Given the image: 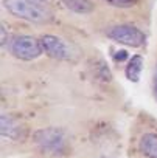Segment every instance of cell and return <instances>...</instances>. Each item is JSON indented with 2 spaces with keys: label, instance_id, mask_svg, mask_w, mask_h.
I'll return each mask as SVG.
<instances>
[{
  "label": "cell",
  "instance_id": "obj_6",
  "mask_svg": "<svg viewBox=\"0 0 157 158\" xmlns=\"http://www.w3.org/2000/svg\"><path fill=\"white\" fill-rule=\"evenodd\" d=\"M0 132H2L3 138H8L13 141H19L25 136V129H22L19 121H16L13 116H8V115L0 116Z\"/></svg>",
  "mask_w": 157,
  "mask_h": 158
},
{
  "label": "cell",
  "instance_id": "obj_3",
  "mask_svg": "<svg viewBox=\"0 0 157 158\" xmlns=\"http://www.w3.org/2000/svg\"><path fill=\"white\" fill-rule=\"evenodd\" d=\"M106 36L118 44H123V45H128V47H134V48H138V47H143L145 42H146V36L142 30L132 27V25H117V27H112L106 31Z\"/></svg>",
  "mask_w": 157,
  "mask_h": 158
},
{
  "label": "cell",
  "instance_id": "obj_13",
  "mask_svg": "<svg viewBox=\"0 0 157 158\" xmlns=\"http://www.w3.org/2000/svg\"><path fill=\"white\" fill-rule=\"evenodd\" d=\"M31 2H34V3H37L39 6H44V8H48V2H47V0H31Z\"/></svg>",
  "mask_w": 157,
  "mask_h": 158
},
{
  "label": "cell",
  "instance_id": "obj_14",
  "mask_svg": "<svg viewBox=\"0 0 157 158\" xmlns=\"http://www.w3.org/2000/svg\"><path fill=\"white\" fill-rule=\"evenodd\" d=\"M154 92H155V95H157V70H155V73H154Z\"/></svg>",
  "mask_w": 157,
  "mask_h": 158
},
{
  "label": "cell",
  "instance_id": "obj_2",
  "mask_svg": "<svg viewBox=\"0 0 157 158\" xmlns=\"http://www.w3.org/2000/svg\"><path fill=\"white\" fill-rule=\"evenodd\" d=\"M34 143L41 147L42 152H48L53 155H61L68 150V138L67 133L59 127H47L41 129L33 135Z\"/></svg>",
  "mask_w": 157,
  "mask_h": 158
},
{
  "label": "cell",
  "instance_id": "obj_9",
  "mask_svg": "<svg viewBox=\"0 0 157 158\" xmlns=\"http://www.w3.org/2000/svg\"><path fill=\"white\" fill-rule=\"evenodd\" d=\"M62 5L76 13V14H89L95 10V5L92 3V0H61Z\"/></svg>",
  "mask_w": 157,
  "mask_h": 158
},
{
  "label": "cell",
  "instance_id": "obj_1",
  "mask_svg": "<svg viewBox=\"0 0 157 158\" xmlns=\"http://www.w3.org/2000/svg\"><path fill=\"white\" fill-rule=\"evenodd\" d=\"M3 6L14 17L33 22V23H48L51 22V13L48 8L39 6L31 0H3Z\"/></svg>",
  "mask_w": 157,
  "mask_h": 158
},
{
  "label": "cell",
  "instance_id": "obj_10",
  "mask_svg": "<svg viewBox=\"0 0 157 158\" xmlns=\"http://www.w3.org/2000/svg\"><path fill=\"white\" fill-rule=\"evenodd\" d=\"M137 2L138 0H107V3H111L115 8H131Z\"/></svg>",
  "mask_w": 157,
  "mask_h": 158
},
{
  "label": "cell",
  "instance_id": "obj_7",
  "mask_svg": "<svg viewBox=\"0 0 157 158\" xmlns=\"http://www.w3.org/2000/svg\"><path fill=\"white\" fill-rule=\"evenodd\" d=\"M138 149L146 158H157V135L145 133L140 139Z\"/></svg>",
  "mask_w": 157,
  "mask_h": 158
},
{
  "label": "cell",
  "instance_id": "obj_12",
  "mask_svg": "<svg viewBox=\"0 0 157 158\" xmlns=\"http://www.w3.org/2000/svg\"><path fill=\"white\" fill-rule=\"evenodd\" d=\"M7 45V25L2 23V47Z\"/></svg>",
  "mask_w": 157,
  "mask_h": 158
},
{
  "label": "cell",
  "instance_id": "obj_5",
  "mask_svg": "<svg viewBox=\"0 0 157 158\" xmlns=\"http://www.w3.org/2000/svg\"><path fill=\"white\" fill-rule=\"evenodd\" d=\"M41 44H42L44 53L51 59H58V60H73L75 59L72 47L58 36L45 34L41 37Z\"/></svg>",
  "mask_w": 157,
  "mask_h": 158
},
{
  "label": "cell",
  "instance_id": "obj_4",
  "mask_svg": "<svg viewBox=\"0 0 157 158\" xmlns=\"http://www.w3.org/2000/svg\"><path fill=\"white\" fill-rule=\"evenodd\" d=\"M41 40L33 36H17L11 42V54L20 60H33L42 54Z\"/></svg>",
  "mask_w": 157,
  "mask_h": 158
},
{
  "label": "cell",
  "instance_id": "obj_11",
  "mask_svg": "<svg viewBox=\"0 0 157 158\" xmlns=\"http://www.w3.org/2000/svg\"><path fill=\"white\" fill-rule=\"evenodd\" d=\"M114 59H115L117 62H123L124 59H128V51H124V50L117 51V53H115V56H114Z\"/></svg>",
  "mask_w": 157,
  "mask_h": 158
},
{
  "label": "cell",
  "instance_id": "obj_15",
  "mask_svg": "<svg viewBox=\"0 0 157 158\" xmlns=\"http://www.w3.org/2000/svg\"><path fill=\"white\" fill-rule=\"evenodd\" d=\"M106 2H107V0H106Z\"/></svg>",
  "mask_w": 157,
  "mask_h": 158
},
{
  "label": "cell",
  "instance_id": "obj_8",
  "mask_svg": "<svg viewBox=\"0 0 157 158\" xmlns=\"http://www.w3.org/2000/svg\"><path fill=\"white\" fill-rule=\"evenodd\" d=\"M142 70H143V57L135 54L129 59V62L126 65V70H124V74L131 82H138Z\"/></svg>",
  "mask_w": 157,
  "mask_h": 158
}]
</instances>
